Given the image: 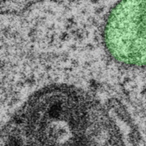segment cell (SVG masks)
I'll return each mask as SVG.
<instances>
[{"mask_svg": "<svg viewBox=\"0 0 146 146\" xmlns=\"http://www.w3.org/2000/svg\"><path fill=\"white\" fill-rule=\"evenodd\" d=\"M104 38L110 56L131 67H146V1L117 3L107 17Z\"/></svg>", "mask_w": 146, "mask_h": 146, "instance_id": "obj_2", "label": "cell"}, {"mask_svg": "<svg viewBox=\"0 0 146 146\" xmlns=\"http://www.w3.org/2000/svg\"><path fill=\"white\" fill-rule=\"evenodd\" d=\"M1 146H125L102 104L68 85L33 93L3 127Z\"/></svg>", "mask_w": 146, "mask_h": 146, "instance_id": "obj_1", "label": "cell"}]
</instances>
